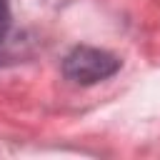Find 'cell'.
Segmentation results:
<instances>
[{
  "label": "cell",
  "mask_w": 160,
  "mask_h": 160,
  "mask_svg": "<svg viewBox=\"0 0 160 160\" xmlns=\"http://www.w3.org/2000/svg\"><path fill=\"white\" fill-rule=\"evenodd\" d=\"M122 60L112 55L110 50L92 48V45H78L72 48L62 60V75L75 85H95L108 78H112L120 70Z\"/></svg>",
  "instance_id": "6da1fadb"
},
{
  "label": "cell",
  "mask_w": 160,
  "mask_h": 160,
  "mask_svg": "<svg viewBox=\"0 0 160 160\" xmlns=\"http://www.w3.org/2000/svg\"><path fill=\"white\" fill-rule=\"evenodd\" d=\"M10 5H8V0H0V40L8 35V30H10Z\"/></svg>",
  "instance_id": "7a4b0ae2"
}]
</instances>
